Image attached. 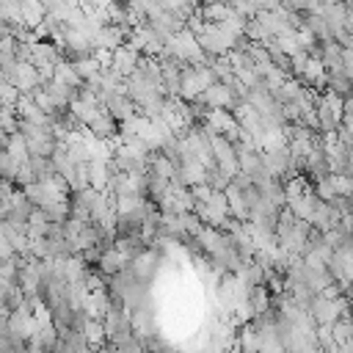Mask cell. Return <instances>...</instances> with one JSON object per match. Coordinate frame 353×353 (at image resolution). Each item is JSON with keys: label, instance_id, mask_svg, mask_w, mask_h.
<instances>
[{"label": "cell", "instance_id": "3957f363", "mask_svg": "<svg viewBox=\"0 0 353 353\" xmlns=\"http://www.w3.org/2000/svg\"><path fill=\"white\" fill-rule=\"evenodd\" d=\"M105 110H108L116 121H127V119H132V116L138 113V105L130 99V94L116 91V94H110V99L105 102Z\"/></svg>", "mask_w": 353, "mask_h": 353}, {"label": "cell", "instance_id": "8fae6325", "mask_svg": "<svg viewBox=\"0 0 353 353\" xmlns=\"http://www.w3.org/2000/svg\"><path fill=\"white\" fill-rule=\"evenodd\" d=\"M223 193H226V199H229V212H232L234 218H240V221H248V204H245L243 188H237V185L232 182Z\"/></svg>", "mask_w": 353, "mask_h": 353}, {"label": "cell", "instance_id": "9a60e30c", "mask_svg": "<svg viewBox=\"0 0 353 353\" xmlns=\"http://www.w3.org/2000/svg\"><path fill=\"white\" fill-rule=\"evenodd\" d=\"M6 149H8V154H11L17 163H28V157H30V152H28V141H25V135H22V132L8 135Z\"/></svg>", "mask_w": 353, "mask_h": 353}, {"label": "cell", "instance_id": "5b68a950", "mask_svg": "<svg viewBox=\"0 0 353 353\" xmlns=\"http://www.w3.org/2000/svg\"><path fill=\"white\" fill-rule=\"evenodd\" d=\"M138 61H141V52H135V50H130L127 44H121V47H116L113 50V69L121 74V77H130L135 69H138Z\"/></svg>", "mask_w": 353, "mask_h": 353}, {"label": "cell", "instance_id": "7c38bea8", "mask_svg": "<svg viewBox=\"0 0 353 353\" xmlns=\"http://www.w3.org/2000/svg\"><path fill=\"white\" fill-rule=\"evenodd\" d=\"M50 229V218L41 207H33V212L28 215V237H44Z\"/></svg>", "mask_w": 353, "mask_h": 353}, {"label": "cell", "instance_id": "277c9868", "mask_svg": "<svg viewBox=\"0 0 353 353\" xmlns=\"http://www.w3.org/2000/svg\"><path fill=\"white\" fill-rule=\"evenodd\" d=\"M97 268L110 279V276H116L119 270H124V268H127V259H124V254L110 243V245H105V248H102V254H99V259H97Z\"/></svg>", "mask_w": 353, "mask_h": 353}, {"label": "cell", "instance_id": "ac0fdd59", "mask_svg": "<svg viewBox=\"0 0 353 353\" xmlns=\"http://www.w3.org/2000/svg\"><path fill=\"white\" fill-rule=\"evenodd\" d=\"M287 8H292V11H301V14H309V11H317V6H320V0H281Z\"/></svg>", "mask_w": 353, "mask_h": 353}, {"label": "cell", "instance_id": "ba28073f", "mask_svg": "<svg viewBox=\"0 0 353 353\" xmlns=\"http://www.w3.org/2000/svg\"><path fill=\"white\" fill-rule=\"evenodd\" d=\"M108 179H110V160H102V157L88 160V182H91V188L105 190Z\"/></svg>", "mask_w": 353, "mask_h": 353}, {"label": "cell", "instance_id": "52a82bcc", "mask_svg": "<svg viewBox=\"0 0 353 353\" xmlns=\"http://www.w3.org/2000/svg\"><path fill=\"white\" fill-rule=\"evenodd\" d=\"M88 130H91L97 138H102V141H113V138L119 135V121H116L108 110H99L97 119L88 124Z\"/></svg>", "mask_w": 353, "mask_h": 353}, {"label": "cell", "instance_id": "7a4b0ae2", "mask_svg": "<svg viewBox=\"0 0 353 353\" xmlns=\"http://www.w3.org/2000/svg\"><path fill=\"white\" fill-rule=\"evenodd\" d=\"M154 265H157V251L152 248V245H146L143 251H138L130 262H127V268H130V273L135 276V279H141L143 284L154 276Z\"/></svg>", "mask_w": 353, "mask_h": 353}, {"label": "cell", "instance_id": "2e32d148", "mask_svg": "<svg viewBox=\"0 0 353 353\" xmlns=\"http://www.w3.org/2000/svg\"><path fill=\"white\" fill-rule=\"evenodd\" d=\"M72 63H74L77 74H80V77H83L85 83H88V80H94V77L99 74V69H102V63H99V61H97L94 55H85V58H74Z\"/></svg>", "mask_w": 353, "mask_h": 353}, {"label": "cell", "instance_id": "d6986e66", "mask_svg": "<svg viewBox=\"0 0 353 353\" xmlns=\"http://www.w3.org/2000/svg\"><path fill=\"white\" fill-rule=\"evenodd\" d=\"M8 336V314H0V339Z\"/></svg>", "mask_w": 353, "mask_h": 353}, {"label": "cell", "instance_id": "6da1fadb", "mask_svg": "<svg viewBox=\"0 0 353 353\" xmlns=\"http://www.w3.org/2000/svg\"><path fill=\"white\" fill-rule=\"evenodd\" d=\"M199 99H201L207 108H234V105H237L234 91H232L223 80H215L210 88H204Z\"/></svg>", "mask_w": 353, "mask_h": 353}, {"label": "cell", "instance_id": "4fadbf2b", "mask_svg": "<svg viewBox=\"0 0 353 353\" xmlns=\"http://www.w3.org/2000/svg\"><path fill=\"white\" fill-rule=\"evenodd\" d=\"M19 3H22V22H25L28 28H36V25L47 17L41 0H19Z\"/></svg>", "mask_w": 353, "mask_h": 353}, {"label": "cell", "instance_id": "5bb4252c", "mask_svg": "<svg viewBox=\"0 0 353 353\" xmlns=\"http://www.w3.org/2000/svg\"><path fill=\"white\" fill-rule=\"evenodd\" d=\"M303 25L317 36V41L331 39V28H328V22H325V17H323L320 11H309V14H306V19H303Z\"/></svg>", "mask_w": 353, "mask_h": 353}, {"label": "cell", "instance_id": "9c48e42d", "mask_svg": "<svg viewBox=\"0 0 353 353\" xmlns=\"http://www.w3.org/2000/svg\"><path fill=\"white\" fill-rule=\"evenodd\" d=\"M83 336H85L88 347H105L108 345V331H105V323L99 317H88L83 323Z\"/></svg>", "mask_w": 353, "mask_h": 353}, {"label": "cell", "instance_id": "30bf717a", "mask_svg": "<svg viewBox=\"0 0 353 353\" xmlns=\"http://www.w3.org/2000/svg\"><path fill=\"white\" fill-rule=\"evenodd\" d=\"M52 80H58V83H63V85H69V88H83V83H85V80L77 74L74 63L66 61V58H61V61L55 63V74H52Z\"/></svg>", "mask_w": 353, "mask_h": 353}, {"label": "cell", "instance_id": "8992f818", "mask_svg": "<svg viewBox=\"0 0 353 353\" xmlns=\"http://www.w3.org/2000/svg\"><path fill=\"white\" fill-rule=\"evenodd\" d=\"M19 91H25V94H30L39 83H41V77H39V69L30 63V61H19V66H17V74H14V80H11Z\"/></svg>", "mask_w": 353, "mask_h": 353}, {"label": "cell", "instance_id": "e0dca14e", "mask_svg": "<svg viewBox=\"0 0 353 353\" xmlns=\"http://www.w3.org/2000/svg\"><path fill=\"white\" fill-rule=\"evenodd\" d=\"M41 210L47 212L50 223H63V221L69 218V199H58V201H52V204L41 207Z\"/></svg>", "mask_w": 353, "mask_h": 353}]
</instances>
